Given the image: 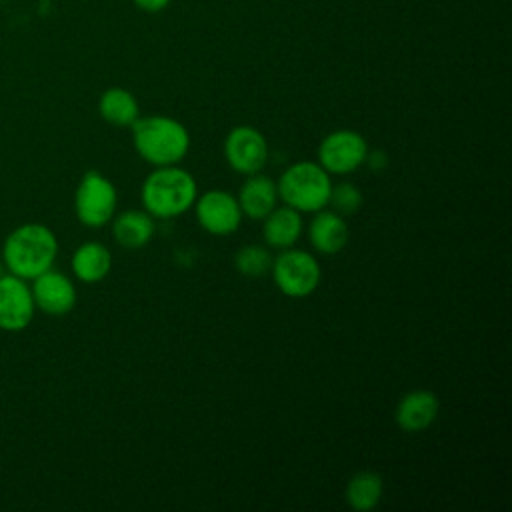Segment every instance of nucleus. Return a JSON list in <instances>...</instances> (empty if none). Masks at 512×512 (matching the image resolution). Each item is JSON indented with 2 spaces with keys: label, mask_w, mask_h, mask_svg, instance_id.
<instances>
[{
  "label": "nucleus",
  "mask_w": 512,
  "mask_h": 512,
  "mask_svg": "<svg viewBox=\"0 0 512 512\" xmlns=\"http://www.w3.org/2000/svg\"><path fill=\"white\" fill-rule=\"evenodd\" d=\"M278 200L298 210L300 214H314L328 206L332 176L312 160L290 164L276 182Z\"/></svg>",
  "instance_id": "nucleus-4"
},
{
  "label": "nucleus",
  "mask_w": 512,
  "mask_h": 512,
  "mask_svg": "<svg viewBox=\"0 0 512 512\" xmlns=\"http://www.w3.org/2000/svg\"><path fill=\"white\" fill-rule=\"evenodd\" d=\"M58 256V238L46 224L26 222L16 226L2 244V260L10 274L34 280L50 270Z\"/></svg>",
  "instance_id": "nucleus-1"
},
{
  "label": "nucleus",
  "mask_w": 512,
  "mask_h": 512,
  "mask_svg": "<svg viewBox=\"0 0 512 512\" xmlns=\"http://www.w3.org/2000/svg\"><path fill=\"white\" fill-rule=\"evenodd\" d=\"M384 494V480L374 470L356 472L344 488L346 504L356 512H370L374 510Z\"/></svg>",
  "instance_id": "nucleus-19"
},
{
  "label": "nucleus",
  "mask_w": 512,
  "mask_h": 512,
  "mask_svg": "<svg viewBox=\"0 0 512 512\" xmlns=\"http://www.w3.org/2000/svg\"><path fill=\"white\" fill-rule=\"evenodd\" d=\"M350 228L342 214L334 210H318L308 224V240L312 248L322 256H334L348 244Z\"/></svg>",
  "instance_id": "nucleus-13"
},
{
  "label": "nucleus",
  "mask_w": 512,
  "mask_h": 512,
  "mask_svg": "<svg viewBox=\"0 0 512 512\" xmlns=\"http://www.w3.org/2000/svg\"><path fill=\"white\" fill-rule=\"evenodd\" d=\"M36 310H42L50 316H64L76 306V286L70 276L56 270L54 266L30 284Z\"/></svg>",
  "instance_id": "nucleus-11"
},
{
  "label": "nucleus",
  "mask_w": 512,
  "mask_h": 512,
  "mask_svg": "<svg viewBox=\"0 0 512 512\" xmlns=\"http://www.w3.org/2000/svg\"><path fill=\"white\" fill-rule=\"evenodd\" d=\"M192 208L200 228L212 236L234 234L244 218L236 196L220 188L198 194Z\"/></svg>",
  "instance_id": "nucleus-9"
},
{
  "label": "nucleus",
  "mask_w": 512,
  "mask_h": 512,
  "mask_svg": "<svg viewBox=\"0 0 512 512\" xmlns=\"http://www.w3.org/2000/svg\"><path fill=\"white\" fill-rule=\"evenodd\" d=\"M304 232L302 214L286 204L276 206L262 218V238L268 248L284 250L296 246Z\"/></svg>",
  "instance_id": "nucleus-15"
},
{
  "label": "nucleus",
  "mask_w": 512,
  "mask_h": 512,
  "mask_svg": "<svg viewBox=\"0 0 512 512\" xmlns=\"http://www.w3.org/2000/svg\"><path fill=\"white\" fill-rule=\"evenodd\" d=\"M236 200L242 210V216L250 220H262L266 214H270L278 206L276 182L262 172L250 174L242 182L236 194Z\"/></svg>",
  "instance_id": "nucleus-14"
},
{
  "label": "nucleus",
  "mask_w": 512,
  "mask_h": 512,
  "mask_svg": "<svg viewBox=\"0 0 512 512\" xmlns=\"http://www.w3.org/2000/svg\"><path fill=\"white\" fill-rule=\"evenodd\" d=\"M132 2H134L140 10L154 14V12H162L172 0H132Z\"/></svg>",
  "instance_id": "nucleus-22"
},
{
  "label": "nucleus",
  "mask_w": 512,
  "mask_h": 512,
  "mask_svg": "<svg viewBox=\"0 0 512 512\" xmlns=\"http://www.w3.org/2000/svg\"><path fill=\"white\" fill-rule=\"evenodd\" d=\"M130 130L134 150L154 168L180 164L190 152V132L172 116H140Z\"/></svg>",
  "instance_id": "nucleus-3"
},
{
  "label": "nucleus",
  "mask_w": 512,
  "mask_h": 512,
  "mask_svg": "<svg viewBox=\"0 0 512 512\" xmlns=\"http://www.w3.org/2000/svg\"><path fill=\"white\" fill-rule=\"evenodd\" d=\"M118 208V192L112 180L98 170L82 174L74 192V214L80 224L88 228H102L108 224Z\"/></svg>",
  "instance_id": "nucleus-6"
},
{
  "label": "nucleus",
  "mask_w": 512,
  "mask_h": 512,
  "mask_svg": "<svg viewBox=\"0 0 512 512\" xmlns=\"http://www.w3.org/2000/svg\"><path fill=\"white\" fill-rule=\"evenodd\" d=\"M98 114L104 122L112 126L130 128L140 118V106L136 96L130 90L112 86L100 94Z\"/></svg>",
  "instance_id": "nucleus-18"
},
{
  "label": "nucleus",
  "mask_w": 512,
  "mask_h": 512,
  "mask_svg": "<svg viewBox=\"0 0 512 512\" xmlns=\"http://www.w3.org/2000/svg\"><path fill=\"white\" fill-rule=\"evenodd\" d=\"M224 160L226 164L242 176H250L256 172H262V168L268 162V140L266 136L250 126V124H240L230 128V132L224 138L222 144Z\"/></svg>",
  "instance_id": "nucleus-8"
},
{
  "label": "nucleus",
  "mask_w": 512,
  "mask_h": 512,
  "mask_svg": "<svg viewBox=\"0 0 512 512\" xmlns=\"http://www.w3.org/2000/svg\"><path fill=\"white\" fill-rule=\"evenodd\" d=\"M272 258L268 246L246 244L234 254V268L246 278H262L270 274Z\"/></svg>",
  "instance_id": "nucleus-20"
},
{
  "label": "nucleus",
  "mask_w": 512,
  "mask_h": 512,
  "mask_svg": "<svg viewBox=\"0 0 512 512\" xmlns=\"http://www.w3.org/2000/svg\"><path fill=\"white\" fill-rule=\"evenodd\" d=\"M440 412L438 396L432 390H410L404 394L394 410V420L400 430L408 434L422 432L430 428Z\"/></svg>",
  "instance_id": "nucleus-12"
},
{
  "label": "nucleus",
  "mask_w": 512,
  "mask_h": 512,
  "mask_svg": "<svg viewBox=\"0 0 512 512\" xmlns=\"http://www.w3.org/2000/svg\"><path fill=\"white\" fill-rule=\"evenodd\" d=\"M198 196L196 178L180 164L156 166L140 186L142 208L160 220H170L192 210Z\"/></svg>",
  "instance_id": "nucleus-2"
},
{
  "label": "nucleus",
  "mask_w": 512,
  "mask_h": 512,
  "mask_svg": "<svg viewBox=\"0 0 512 512\" xmlns=\"http://www.w3.org/2000/svg\"><path fill=\"white\" fill-rule=\"evenodd\" d=\"M364 202V196H362V190L352 184V182H338V184H332L330 188V198H328V206L342 214V216H350V214H356L360 210Z\"/></svg>",
  "instance_id": "nucleus-21"
},
{
  "label": "nucleus",
  "mask_w": 512,
  "mask_h": 512,
  "mask_svg": "<svg viewBox=\"0 0 512 512\" xmlns=\"http://www.w3.org/2000/svg\"><path fill=\"white\" fill-rule=\"evenodd\" d=\"M72 274L84 284L102 282L112 270V254L102 242H84L80 244L70 260Z\"/></svg>",
  "instance_id": "nucleus-17"
},
{
  "label": "nucleus",
  "mask_w": 512,
  "mask_h": 512,
  "mask_svg": "<svg viewBox=\"0 0 512 512\" xmlns=\"http://www.w3.org/2000/svg\"><path fill=\"white\" fill-rule=\"evenodd\" d=\"M370 148L366 138L350 128H338L326 134L316 150V162L330 176H346L364 166Z\"/></svg>",
  "instance_id": "nucleus-7"
},
{
  "label": "nucleus",
  "mask_w": 512,
  "mask_h": 512,
  "mask_svg": "<svg viewBox=\"0 0 512 512\" xmlns=\"http://www.w3.org/2000/svg\"><path fill=\"white\" fill-rule=\"evenodd\" d=\"M110 222L116 244L128 250L146 246L156 232L154 216H150L146 210H124L118 216L114 214Z\"/></svg>",
  "instance_id": "nucleus-16"
},
{
  "label": "nucleus",
  "mask_w": 512,
  "mask_h": 512,
  "mask_svg": "<svg viewBox=\"0 0 512 512\" xmlns=\"http://www.w3.org/2000/svg\"><path fill=\"white\" fill-rule=\"evenodd\" d=\"M276 288L288 298H306L316 292L322 280V268L314 254L300 248H284L272 258L270 266Z\"/></svg>",
  "instance_id": "nucleus-5"
},
{
  "label": "nucleus",
  "mask_w": 512,
  "mask_h": 512,
  "mask_svg": "<svg viewBox=\"0 0 512 512\" xmlns=\"http://www.w3.org/2000/svg\"><path fill=\"white\" fill-rule=\"evenodd\" d=\"M364 164H368L372 170H380L386 166V154L384 152H368Z\"/></svg>",
  "instance_id": "nucleus-23"
},
{
  "label": "nucleus",
  "mask_w": 512,
  "mask_h": 512,
  "mask_svg": "<svg viewBox=\"0 0 512 512\" xmlns=\"http://www.w3.org/2000/svg\"><path fill=\"white\" fill-rule=\"evenodd\" d=\"M36 312L28 280L16 274L0 276V328L20 332L30 326Z\"/></svg>",
  "instance_id": "nucleus-10"
}]
</instances>
